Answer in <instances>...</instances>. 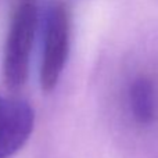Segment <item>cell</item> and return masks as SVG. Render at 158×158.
<instances>
[{
    "label": "cell",
    "mask_w": 158,
    "mask_h": 158,
    "mask_svg": "<svg viewBox=\"0 0 158 158\" xmlns=\"http://www.w3.org/2000/svg\"><path fill=\"white\" fill-rule=\"evenodd\" d=\"M36 28V0H18L11 14L3 50V81L11 92L19 90L28 79Z\"/></svg>",
    "instance_id": "1"
},
{
    "label": "cell",
    "mask_w": 158,
    "mask_h": 158,
    "mask_svg": "<svg viewBox=\"0 0 158 158\" xmlns=\"http://www.w3.org/2000/svg\"><path fill=\"white\" fill-rule=\"evenodd\" d=\"M71 47V11L67 3L54 2L46 13L40 85L43 92L56 89L67 65Z\"/></svg>",
    "instance_id": "2"
},
{
    "label": "cell",
    "mask_w": 158,
    "mask_h": 158,
    "mask_svg": "<svg viewBox=\"0 0 158 158\" xmlns=\"http://www.w3.org/2000/svg\"><path fill=\"white\" fill-rule=\"evenodd\" d=\"M35 111L28 101L0 94V158H11L29 140Z\"/></svg>",
    "instance_id": "3"
},
{
    "label": "cell",
    "mask_w": 158,
    "mask_h": 158,
    "mask_svg": "<svg viewBox=\"0 0 158 158\" xmlns=\"http://www.w3.org/2000/svg\"><path fill=\"white\" fill-rule=\"evenodd\" d=\"M133 118L140 125H150L158 117V89L153 79L140 77L133 81L129 92Z\"/></svg>",
    "instance_id": "4"
}]
</instances>
